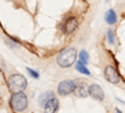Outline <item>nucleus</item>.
<instances>
[{
    "label": "nucleus",
    "mask_w": 125,
    "mask_h": 113,
    "mask_svg": "<svg viewBox=\"0 0 125 113\" xmlns=\"http://www.w3.org/2000/svg\"><path fill=\"white\" fill-rule=\"evenodd\" d=\"M59 109V99L53 97L44 106V113H58Z\"/></svg>",
    "instance_id": "1a4fd4ad"
},
{
    "label": "nucleus",
    "mask_w": 125,
    "mask_h": 113,
    "mask_svg": "<svg viewBox=\"0 0 125 113\" xmlns=\"http://www.w3.org/2000/svg\"><path fill=\"white\" fill-rule=\"evenodd\" d=\"M106 39H108V43L111 44V45L115 43V34H114V32H113L111 29L108 30V33H106Z\"/></svg>",
    "instance_id": "4468645a"
},
{
    "label": "nucleus",
    "mask_w": 125,
    "mask_h": 113,
    "mask_svg": "<svg viewBox=\"0 0 125 113\" xmlns=\"http://www.w3.org/2000/svg\"><path fill=\"white\" fill-rule=\"evenodd\" d=\"M75 69L79 72V73H81V74H84V75H90V72H89V69L86 68V65L85 64H83V63H80V62H78V63L75 64Z\"/></svg>",
    "instance_id": "f8f14e48"
},
{
    "label": "nucleus",
    "mask_w": 125,
    "mask_h": 113,
    "mask_svg": "<svg viewBox=\"0 0 125 113\" xmlns=\"http://www.w3.org/2000/svg\"><path fill=\"white\" fill-rule=\"evenodd\" d=\"M26 70H28V73H29L31 77H33V78H35V79H38V78H39V73H38V72L33 70L31 68H26Z\"/></svg>",
    "instance_id": "2eb2a0df"
},
{
    "label": "nucleus",
    "mask_w": 125,
    "mask_h": 113,
    "mask_svg": "<svg viewBox=\"0 0 125 113\" xmlns=\"http://www.w3.org/2000/svg\"><path fill=\"white\" fill-rule=\"evenodd\" d=\"M104 77H105V79L111 84H118L120 82V79H121L119 72L113 65H106L105 67V69H104Z\"/></svg>",
    "instance_id": "39448f33"
},
{
    "label": "nucleus",
    "mask_w": 125,
    "mask_h": 113,
    "mask_svg": "<svg viewBox=\"0 0 125 113\" xmlns=\"http://www.w3.org/2000/svg\"><path fill=\"white\" fill-rule=\"evenodd\" d=\"M78 25H79L78 19L75 16H69L68 19H65L64 24H62V32H64V34H66V35L73 34L78 29Z\"/></svg>",
    "instance_id": "0eeeda50"
},
{
    "label": "nucleus",
    "mask_w": 125,
    "mask_h": 113,
    "mask_svg": "<svg viewBox=\"0 0 125 113\" xmlns=\"http://www.w3.org/2000/svg\"><path fill=\"white\" fill-rule=\"evenodd\" d=\"M74 94L79 98H85V97L89 96V87L85 83V80H83V79H76L75 80Z\"/></svg>",
    "instance_id": "423d86ee"
},
{
    "label": "nucleus",
    "mask_w": 125,
    "mask_h": 113,
    "mask_svg": "<svg viewBox=\"0 0 125 113\" xmlns=\"http://www.w3.org/2000/svg\"><path fill=\"white\" fill-rule=\"evenodd\" d=\"M116 113H121V112H120V111H119V109H116Z\"/></svg>",
    "instance_id": "dca6fc26"
},
{
    "label": "nucleus",
    "mask_w": 125,
    "mask_h": 113,
    "mask_svg": "<svg viewBox=\"0 0 125 113\" xmlns=\"http://www.w3.org/2000/svg\"><path fill=\"white\" fill-rule=\"evenodd\" d=\"M78 50L74 47H68L62 49L56 57V63L60 68H70L76 62Z\"/></svg>",
    "instance_id": "f257e3e1"
},
{
    "label": "nucleus",
    "mask_w": 125,
    "mask_h": 113,
    "mask_svg": "<svg viewBox=\"0 0 125 113\" xmlns=\"http://www.w3.org/2000/svg\"><path fill=\"white\" fill-rule=\"evenodd\" d=\"M29 104V98L24 92H19V93H13L10 97V107L14 112L21 113L28 108Z\"/></svg>",
    "instance_id": "f03ea898"
},
{
    "label": "nucleus",
    "mask_w": 125,
    "mask_h": 113,
    "mask_svg": "<svg viewBox=\"0 0 125 113\" xmlns=\"http://www.w3.org/2000/svg\"><path fill=\"white\" fill-rule=\"evenodd\" d=\"M78 57H79V62H80V63L85 64V65L89 63V54H88L86 50H81V52L78 54Z\"/></svg>",
    "instance_id": "ddd939ff"
},
{
    "label": "nucleus",
    "mask_w": 125,
    "mask_h": 113,
    "mask_svg": "<svg viewBox=\"0 0 125 113\" xmlns=\"http://www.w3.org/2000/svg\"><path fill=\"white\" fill-rule=\"evenodd\" d=\"M89 96L98 102H103L104 98H105V93H104L103 88L96 83H93L89 86Z\"/></svg>",
    "instance_id": "6e6552de"
},
{
    "label": "nucleus",
    "mask_w": 125,
    "mask_h": 113,
    "mask_svg": "<svg viewBox=\"0 0 125 113\" xmlns=\"http://www.w3.org/2000/svg\"><path fill=\"white\" fill-rule=\"evenodd\" d=\"M74 89H75V80L65 79L58 84V94L65 97L74 93Z\"/></svg>",
    "instance_id": "20e7f679"
},
{
    "label": "nucleus",
    "mask_w": 125,
    "mask_h": 113,
    "mask_svg": "<svg viewBox=\"0 0 125 113\" xmlns=\"http://www.w3.org/2000/svg\"><path fill=\"white\" fill-rule=\"evenodd\" d=\"M105 22H106L109 25L116 24V22H118V16H116L115 10H113V9H109V10H108L106 14H105Z\"/></svg>",
    "instance_id": "9b49d317"
},
{
    "label": "nucleus",
    "mask_w": 125,
    "mask_h": 113,
    "mask_svg": "<svg viewBox=\"0 0 125 113\" xmlns=\"http://www.w3.org/2000/svg\"><path fill=\"white\" fill-rule=\"evenodd\" d=\"M53 97H55L54 96V92L53 90H46V92H43V93L40 94V97H39V104L44 108V106L48 103V102L53 98Z\"/></svg>",
    "instance_id": "9d476101"
},
{
    "label": "nucleus",
    "mask_w": 125,
    "mask_h": 113,
    "mask_svg": "<svg viewBox=\"0 0 125 113\" xmlns=\"http://www.w3.org/2000/svg\"><path fill=\"white\" fill-rule=\"evenodd\" d=\"M28 86V80L21 74H11L8 78V87L11 93H19L23 92Z\"/></svg>",
    "instance_id": "7ed1b4c3"
}]
</instances>
